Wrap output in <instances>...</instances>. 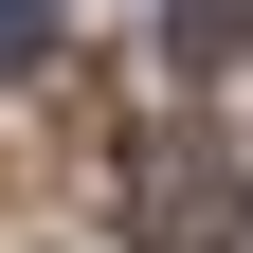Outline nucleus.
I'll return each instance as SVG.
<instances>
[{"instance_id": "obj_1", "label": "nucleus", "mask_w": 253, "mask_h": 253, "mask_svg": "<svg viewBox=\"0 0 253 253\" xmlns=\"http://www.w3.org/2000/svg\"><path fill=\"white\" fill-rule=\"evenodd\" d=\"M126 235H145V253H235V235H253L235 145H199V126H145V145H126Z\"/></svg>"}, {"instance_id": "obj_2", "label": "nucleus", "mask_w": 253, "mask_h": 253, "mask_svg": "<svg viewBox=\"0 0 253 253\" xmlns=\"http://www.w3.org/2000/svg\"><path fill=\"white\" fill-rule=\"evenodd\" d=\"M54 73V0H0V90H37Z\"/></svg>"}, {"instance_id": "obj_3", "label": "nucleus", "mask_w": 253, "mask_h": 253, "mask_svg": "<svg viewBox=\"0 0 253 253\" xmlns=\"http://www.w3.org/2000/svg\"><path fill=\"white\" fill-rule=\"evenodd\" d=\"M181 54H199V73H235V54H253V0H181Z\"/></svg>"}]
</instances>
